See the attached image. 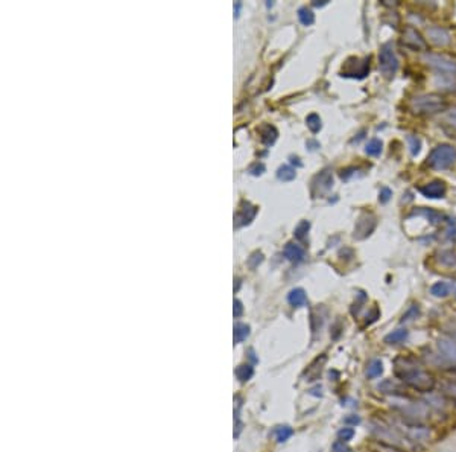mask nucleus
I'll return each mask as SVG.
<instances>
[{
  "label": "nucleus",
  "mask_w": 456,
  "mask_h": 452,
  "mask_svg": "<svg viewBox=\"0 0 456 452\" xmlns=\"http://www.w3.org/2000/svg\"><path fill=\"white\" fill-rule=\"evenodd\" d=\"M411 110L417 116H434L449 108V102L437 93H425L411 99Z\"/></svg>",
  "instance_id": "f257e3e1"
},
{
  "label": "nucleus",
  "mask_w": 456,
  "mask_h": 452,
  "mask_svg": "<svg viewBox=\"0 0 456 452\" xmlns=\"http://www.w3.org/2000/svg\"><path fill=\"white\" fill-rule=\"evenodd\" d=\"M391 407L397 410L403 419L414 421V422H423L429 417V407L423 402L411 401L408 396H397L391 398Z\"/></svg>",
  "instance_id": "f03ea898"
},
{
  "label": "nucleus",
  "mask_w": 456,
  "mask_h": 452,
  "mask_svg": "<svg viewBox=\"0 0 456 452\" xmlns=\"http://www.w3.org/2000/svg\"><path fill=\"white\" fill-rule=\"evenodd\" d=\"M405 385H408L409 389L420 392V393H432L437 387V378L432 372L426 370L423 366L418 367L417 370H414L412 373H409L403 381Z\"/></svg>",
  "instance_id": "7ed1b4c3"
},
{
  "label": "nucleus",
  "mask_w": 456,
  "mask_h": 452,
  "mask_svg": "<svg viewBox=\"0 0 456 452\" xmlns=\"http://www.w3.org/2000/svg\"><path fill=\"white\" fill-rule=\"evenodd\" d=\"M456 162V148L449 143H441L437 148H434L428 157V165L432 169L443 171L450 168Z\"/></svg>",
  "instance_id": "20e7f679"
},
{
  "label": "nucleus",
  "mask_w": 456,
  "mask_h": 452,
  "mask_svg": "<svg viewBox=\"0 0 456 452\" xmlns=\"http://www.w3.org/2000/svg\"><path fill=\"white\" fill-rule=\"evenodd\" d=\"M396 430L399 433H402L403 437L408 439L412 443H423V442H428L431 439V430L426 425H423V422H414V421L402 419L397 424Z\"/></svg>",
  "instance_id": "39448f33"
},
{
  "label": "nucleus",
  "mask_w": 456,
  "mask_h": 452,
  "mask_svg": "<svg viewBox=\"0 0 456 452\" xmlns=\"http://www.w3.org/2000/svg\"><path fill=\"white\" fill-rule=\"evenodd\" d=\"M379 69L387 78H393L399 69V58L391 41L382 44L379 49Z\"/></svg>",
  "instance_id": "423d86ee"
},
{
  "label": "nucleus",
  "mask_w": 456,
  "mask_h": 452,
  "mask_svg": "<svg viewBox=\"0 0 456 452\" xmlns=\"http://www.w3.org/2000/svg\"><path fill=\"white\" fill-rule=\"evenodd\" d=\"M370 433L374 436V440L383 442V443H390V445H396L403 448V440L405 437L394 428L390 427L387 424H380V422H373L370 425Z\"/></svg>",
  "instance_id": "0eeeda50"
},
{
  "label": "nucleus",
  "mask_w": 456,
  "mask_h": 452,
  "mask_svg": "<svg viewBox=\"0 0 456 452\" xmlns=\"http://www.w3.org/2000/svg\"><path fill=\"white\" fill-rule=\"evenodd\" d=\"M422 59L429 67L435 69L440 75L441 73H444V75H456V59L447 56V55L426 52Z\"/></svg>",
  "instance_id": "6e6552de"
},
{
  "label": "nucleus",
  "mask_w": 456,
  "mask_h": 452,
  "mask_svg": "<svg viewBox=\"0 0 456 452\" xmlns=\"http://www.w3.org/2000/svg\"><path fill=\"white\" fill-rule=\"evenodd\" d=\"M402 44L411 50L415 52H426L428 50V41L426 38L414 27V26H406L402 35Z\"/></svg>",
  "instance_id": "1a4fd4ad"
},
{
  "label": "nucleus",
  "mask_w": 456,
  "mask_h": 452,
  "mask_svg": "<svg viewBox=\"0 0 456 452\" xmlns=\"http://www.w3.org/2000/svg\"><path fill=\"white\" fill-rule=\"evenodd\" d=\"M376 225H377V218L374 213H362L356 222V227H355V238L356 239H365L368 238L374 230H376Z\"/></svg>",
  "instance_id": "9d476101"
},
{
  "label": "nucleus",
  "mask_w": 456,
  "mask_h": 452,
  "mask_svg": "<svg viewBox=\"0 0 456 452\" xmlns=\"http://www.w3.org/2000/svg\"><path fill=\"white\" fill-rule=\"evenodd\" d=\"M446 190H447L446 183L441 181V180H434V181H431V183L420 187L422 195L426 197V198H443L446 195Z\"/></svg>",
  "instance_id": "9b49d317"
},
{
  "label": "nucleus",
  "mask_w": 456,
  "mask_h": 452,
  "mask_svg": "<svg viewBox=\"0 0 456 452\" xmlns=\"http://www.w3.org/2000/svg\"><path fill=\"white\" fill-rule=\"evenodd\" d=\"M428 38L437 44V46H447L450 44V34L444 29V27H440V26H432L428 29Z\"/></svg>",
  "instance_id": "f8f14e48"
},
{
  "label": "nucleus",
  "mask_w": 456,
  "mask_h": 452,
  "mask_svg": "<svg viewBox=\"0 0 456 452\" xmlns=\"http://www.w3.org/2000/svg\"><path fill=\"white\" fill-rule=\"evenodd\" d=\"M377 390L383 395H388V396H393V398H397V396H406L405 393V389L402 387V384H399L397 381L394 379H385L382 381L379 385H377Z\"/></svg>",
  "instance_id": "ddd939ff"
},
{
  "label": "nucleus",
  "mask_w": 456,
  "mask_h": 452,
  "mask_svg": "<svg viewBox=\"0 0 456 452\" xmlns=\"http://www.w3.org/2000/svg\"><path fill=\"white\" fill-rule=\"evenodd\" d=\"M326 361H327V357H326V355H321V357H318L317 360H313L312 364L307 367V370H306V373H304V375H306V381H317V379L320 378L321 372H323V367H324Z\"/></svg>",
  "instance_id": "4468645a"
},
{
  "label": "nucleus",
  "mask_w": 456,
  "mask_h": 452,
  "mask_svg": "<svg viewBox=\"0 0 456 452\" xmlns=\"http://www.w3.org/2000/svg\"><path fill=\"white\" fill-rule=\"evenodd\" d=\"M283 253H285L286 259H288V261H291V262H295V264H298V262L304 261V250H303L300 245L294 244V242H289V244L285 247Z\"/></svg>",
  "instance_id": "2eb2a0df"
},
{
  "label": "nucleus",
  "mask_w": 456,
  "mask_h": 452,
  "mask_svg": "<svg viewBox=\"0 0 456 452\" xmlns=\"http://www.w3.org/2000/svg\"><path fill=\"white\" fill-rule=\"evenodd\" d=\"M409 337V331L408 329H396L393 332H390L385 338H383V343L388 344V346H396V344H400V343H405Z\"/></svg>",
  "instance_id": "dca6fc26"
},
{
  "label": "nucleus",
  "mask_w": 456,
  "mask_h": 452,
  "mask_svg": "<svg viewBox=\"0 0 456 452\" xmlns=\"http://www.w3.org/2000/svg\"><path fill=\"white\" fill-rule=\"evenodd\" d=\"M256 212H257V209L256 207H253V206H248L247 204V207H243V209H239V212L236 213V216H234V221H236V227H240V225H245V224H248L254 216H256Z\"/></svg>",
  "instance_id": "f3484780"
},
{
  "label": "nucleus",
  "mask_w": 456,
  "mask_h": 452,
  "mask_svg": "<svg viewBox=\"0 0 456 452\" xmlns=\"http://www.w3.org/2000/svg\"><path fill=\"white\" fill-rule=\"evenodd\" d=\"M435 85L441 90L456 91V75H437Z\"/></svg>",
  "instance_id": "a211bd4d"
},
{
  "label": "nucleus",
  "mask_w": 456,
  "mask_h": 452,
  "mask_svg": "<svg viewBox=\"0 0 456 452\" xmlns=\"http://www.w3.org/2000/svg\"><path fill=\"white\" fill-rule=\"evenodd\" d=\"M332 186H333V177L330 171H323L320 175H317L313 181V187H320V192H326L332 189Z\"/></svg>",
  "instance_id": "6ab92c4d"
},
{
  "label": "nucleus",
  "mask_w": 456,
  "mask_h": 452,
  "mask_svg": "<svg viewBox=\"0 0 456 452\" xmlns=\"http://www.w3.org/2000/svg\"><path fill=\"white\" fill-rule=\"evenodd\" d=\"M440 393L450 402L456 404V379H444L440 384Z\"/></svg>",
  "instance_id": "aec40b11"
},
{
  "label": "nucleus",
  "mask_w": 456,
  "mask_h": 452,
  "mask_svg": "<svg viewBox=\"0 0 456 452\" xmlns=\"http://www.w3.org/2000/svg\"><path fill=\"white\" fill-rule=\"evenodd\" d=\"M288 302L291 306L294 308H301V306H306L307 303V296L304 293V289L301 288H297V289H292L288 296Z\"/></svg>",
  "instance_id": "412c9836"
},
{
  "label": "nucleus",
  "mask_w": 456,
  "mask_h": 452,
  "mask_svg": "<svg viewBox=\"0 0 456 452\" xmlns=\"http://www.w3.org/2000/svg\"><path fill=\"white\" fill-rule=\"evenodd\" d=\"M368 448H370L371 452H406L403 448H400V446L383 443V442H379V440H371L368 443Z\"/></svg>",
  "instance_id": "4be33fe9"
},
{
  "label": "nucleus",
  "mask_w": 456,
  "mask_h": 452,
  "mask_svg": "<svg viewBox=\"0 0 456 452\" xmlns=\"http://www.w3.org/2000/svg\"><path fill=\"white\" fill-rule=\"evenodd\" d=\"M446 398L440 393V395H432V393H429V396H428V399H426V405L429 407V408H434V410H437V411H444L446 408H447V404H446Z\"/></svg>",
  "instance_id": "5701e85b"
},
{
  "label": "nucleus",
  "mask_w": 456,
  "mask_h": 452,
  "mask_svg": "<svg viewBox=\"0 0 456 452\" xmlns=\"http://www.w3.org/2000/svg\"><path fill=\"white\" fill-rule=\"evenodd\" d=\"M412 215H423L425 218H428L432 224H441L443 222V215L432 210V209H426V207H422L418 210H415Z\"/></svg>",
  "instance_id": "b1692460"
},
{
  "label": "nucleus",
  "mask_w": 456,
  "mask_h": 452,
  "mask_svg": "<svg viewBox=\"0 0 456 452\" xmlns=\"http://www.w3.org/2000/svg\"><path fill=\"white\" fill-rule=\"evenodd\" d=\"M383 373V363L380 360H373L367 366V378L368 379H376Z\"/></svg>",
  "instance_id": "393cba45"
},
{
  "label": "nucleus",
  "mask_w": 456,
  "mask_h": 452,
  "mask_svg": "<svg viewBox=\"0 0 456 452\" xmlns=\"http://www.w3.org/2000/svg\"><path fill=\"white\" fill-rule=\"evenodd\" d=\"M438 262L444 267H456V251L453 250H446V251H441L438 254Z\"/></svg>",
  "instance_id": "a878e982"
},
{
  "label": "nucleus",
  "mask_w": 456,
  "mask_h": 452,
  "mask_svg": "<svg viewBox=\"0 0 456 452\" xmlns=\"http://www.w3.org/2000/svg\"><path fill=\"white\" fill-rule=\"evenodd\" d=\"M260 134H262V142L266 145H272L277 139V130L271 125H265L260 130Z\"/></svg>",
  "instance_id": "bb28decb"
},
{
  "label": "nucleus",
  "mask_w": 456,
  "mask_h": 452,
  "mask_svg": "<svg viewBox=\"0 0 456 452\" xmlns=\"http://www.w3.org/2000/svg\"><path fill=\"white\" fill-rule=\"evenodd\" d=\"M431 294L435 297H447L450 294V286L446 282H437L431 288Z\"/></svg>",
  "instance_id": "cd10ccee"
},
{
  "label": "nucleus",
  "mask_w": 456,
  "mask_h": 452,
  "mask_svg": "<svg viewBox=\"0 0 456 452\" xmlns=\"http://www.w3.org/2000/svg\"><path fill=\"white\" fill-rule=\"evenodd\" d=\"M382 142L379 140V139H371L368 143H367V146H365V152L368 154V155H371V157H377V155H380V152H382Z\"/></svg>",
  "instance_id": "c85d7f7f"
},
{
  "label": "nucleus",
  "mask_w": 456,
  "mask_h": 452,
  "mask_svg": "<svg viewBox=\"0 0 456 452\" xmlns=\"http://www.w3.org/2000/svg\"><path fill=\"white\" fill-rule=\"evenodd\" d=\"M298 18L304 26H310L315 21V14L309 8H300L298 9Z\"/></svg>",
  "instance_id": "c756f323"
},
{
  "label": "nucleus",
  "mask_w": 456,
  "mask_h": 452,
  "mask_svg": "<svg viewBox=\"0 0 456 452\" xmlns=\"http://www.w3.org/2000/svg\"><path fill=\"white\" fill-rule=\"evenodd\" d=\"M295 175H297L295 169L291 168V166H288V165L282 166V168L277 171V178L282 180V181H291V180L295 178Z\"/></svg>",
  "instance_id": "7c9ffc66"
},
{
  "label": "nucleus",
  "mask_w": 456,
  "mask_h": 452,
  "mask_svg": "<svg viewBox=\"0 0 456 452\" xmlns=\"http://www.w3.org/2000/svg\"><path fill=\"white\" fill-rule=\"evenodd\" d=\"M253 373H254V370H253V367L248 366V364H242V366H239V367L236 369V376H237V379H239L240 382L248 381V379L253 376Z\"/></svg>",
  "instance_id": "2f4dec72"
},
{
  "label": "nucleus",
  "mask_w": 456,
  "mask_h": 452,
  "mask_svg": "<svg viewBox=\"0 0 456 452\" xmlns=\"http://www.w3.org/2000/svg\"><path fill=\"white\" fill-rule=\"evenodd\" d=\"M248 335H250V326L242 323L234 326V343H242Z\"/></svg>",
  "instance_id": "473e14b6"
},
{
  "label": "nucleus",
  "mask_w": 456,
  "mask_h": 452,
  "mask_svg": "<svg viewBox=\"0 0 456 452\" xmlns=\"http://www.w3.org/2000/svg\"><path fill=\"white\" fill-rule=\"evenodd\" d=\"M443 128H444V131H446V133H449L452 137H453V136L456 137V113L449 114V116L444 119V122H443Z\"/></svg>",
  "instance_id": "72a5a7b5"
},
{
  "label": "nucleus",
  "mask_w": 456,
  "mask_h": 452,
  "mask_svg": "<svg viewBox=\"0 0 456 452\" xmlns=\"http://www.w3.org/2000/svg\"><path fill=\"white\" fill-rule=\"evenodd\" d=\"M292 434H294V431H292V428L291 427H278L277 430H275V439H277V442H280V443H283V442H286L289 437H292Z\"/></svg>",
  "instance_id": "f704fd0d"
},
{
  "label": "nucleus",
  "mask_w": 456,
  "mask_h": 452,
  "mask_svg": "<svg viewBox=\"0 0 456 452\" xmlns=\"http://www.w3.org/2000/svg\"><path fill=\"white\" fill-rule=\"evenodd\" d=\"M306 123H307V126H309V130L312 133H318L321 130V117L318 114H315V113H312V114L307 116Z\"/></svg>",
  "instance_id": "c9c22d12"
},
{
  "label": "nucleus",
  "mask_w": 456,
  "mask_h": 452,
  "mask_svg": "<svg viewBox=\"0 0 456 452\" xmlns=\"http://www.w3.org/2000/svg\"><path fill=\"white\" fill-rule=\"evenodd\" d=\"M406 140H408L411 154H412V155H417V154L420 152V149H422V140H420L417 136H412V134H409V136L406 137Z\"/></svg>",
  "instance_id": "e433bc0d"
},
{
  "label": "nucleus",
  "mask_w": 456,
  "mask_h": 452,
  "mask_svg": "<svg viewBox=\"0 0 456 452\" xmlns=\"http://www.w3.org/2000/svg\"><path fill=\"white\" fill-rule=\"evenodd\" d=\"M420 315V306L418 305H411L409 309L403 314L402 317V323H406V321H412L415 320L417 317Z\"/></svg>",
  "instance_id": "4c0bfd02"
},
{
  "label": "nucleus",
  "mask_w": 456,
  "mask_h": 452,
  "mask_svg": "<svg viewBox=\"0 0 456 452\" xmlns=\"http://www.w3.org/2000/svg\"><path fill=\"white\" fill-rule=\"evenodd\" d=\"M309 229H310V222L309 221H301L297 227H295V238L297 239H304L306 238V235H307V232H309Z\"/></svg>",
  "instance_id": "58836bf2"
},
{
  "label": "nucleus",
  "mask_w": 456,
  "mask_h": 452,
  "mask_svg": "<svg viewBox=\"0 0 456 452\" xmlns=\"http://www.w3.org/2000/svg\"><path fill=\"white\" fill-rule=\"evenodd\" d=\"M355 437V430L353 428H341L339 431H338V439L339 440H342V442H348V440H352Z\"/></svg>",
  "instance_id": "ea45409f"
},
{
  "label": "nucleus",
  "mask_w": 456,
  "mask_h": 452,
  "mask_svg": "<svg viewBox=\"0 0 456 452\" xmlns=\"http://www.w3.org/2000/svg\"><path fill=\"white\" fill-rule=\"evenodd\" d=\"M380 317V311H379V308L377 306H373L371 309H370V312L367 314V320H365V326H370V325H373L374 321H377V318Z\"/></svg>",
  "instance_id": "a19ab883"
},
{
  "label": "nucleus",
  "mask_w": 456,
  "mask_h": 452,
  "mask_svg": "<svg viewBox=\"0 0 456 452\" xmlns=\"http://www.w3.org/2000/svg\"><path fill=\"white\" fill-rule=\"evenodd\" d=\"M332 452H353V449L347 445V442H342V440H336L333 443V448H332Z\"/></svg>",
  "instance_id": "79ce46f5"
},
{
  "label": "nucleus",
  "mask_w": 456,
  "mask_h": 452,
  "mask_svg": "<svg viewBox=\"0 0 456 452\" xmlns=\"http://www.w3.org/2000/svg\"><path fill=\"white\" fill-rule=\"evenodd\" d=\"M263 261V254L262 253H254L251 257H250V261H248V265L251 267V268H256L260 262Z\"/></svg>",
  "instance_id": "37998d69"
},
{
  "label": "nucleus",
  "mask_w": 456,
  "mask_h": 452,
  "mask_svg": "<svg viewBox=\"0 0 456 452\" xmlns=\"http://www.w3.org/2000/svg\"><path fill=\"white\" fill-rule=\"evenodd\" d=\"M391 195H393V192H391L388 187H382V190H380V193H379V200H380V203H388V201H390V198H391Z\"/></svg>",
  "instance_id": "c03bdc74"
},
{
  "label": "nucleus",
  "mask_w": 456,
  "mask_h": 452,
  "mask_svg": "<svg viewBox=\"0 0 456 452\" xmlns=\"http://www.w3.org/2000/svg\"><path fill=\"white\" fill-rule=\"evenodd\" d=\"M344 422H345L347 425L356 427V425H359V424H361V417H359V416H356V414H350V416H347V417L344 419Z\"/></svg>",
  "instance_id": "a18cd8bd"
},
{
  "label": "nucleus",
  "mask_w": 456,
  "mask_h": 452,
  "mask_svg": "<svg viewBox=\"0 0 456 452\" xmlns=\"http://www.w3.org/2000/svg\"><path fill=\"white\" fill-rule=\"evenodd\" d=\"M250 171H251V174H254V175H260V174L265 171V166L260 163V165H256V166H253Z\"/></svg>",
  "instance_id": "49530a36"
},
{
  "label": "nucleus",
  "mask_w": 456,
  "mask_h": 452,
  "mask_svg": "<svg viewBox=\"0 0 456 452\" xmlns=\"http://www.w3.org/2000/svg\"><path fill=\"white\" fill-rule=\"evenodd\" d=\"M242 311H243L242 303H240L239 300H236V302H234V317H240V315H242Z\"/></svg>",
  "instance_id": "de8ad7c7"
},
{
  "label": "nucleus",
  "mask_w": 456,
  "mask_h": 452,
  "mask_svg": "<svg viewBox=\"0 0 456 452\" xmlns=\"http://www.w3.org/2000/svg\"><path fill=\"white\" fill-rule=\"evenodd\" d=\"M326 3H327L326 0H324V2H321V3H320V2H313V6H324Z\"/></svg>",
  "instance_id": "09e8293b"
},
{
  "label": "nucleus",
  "mask_w": 456,
  "mask_h": 452,
  "mask_svg": "<svg viewBox=\"0 0 456 452\" xmlns=\"http://www.w3.org/2000/svg\"><path fill=\"white\" fill-rule=\"evenodd\" d=\"M450 337H452V338H453V340H455V341H456V332H453V334H452Z\"/></svg>",
  "instance_id": "8fccbe9b"
},
{
  "label": "nucleus",
  "mask_w": 456,
  "mask_h": 452,
  "mask_svg": "<svg viewBox=\"0 0 456 452\" xmlns=\"http://www.w3.org/2000/svg\"><path fill=\"white\" fill-rule=\"evenodd\" d=\"M455 297H456V289H455Z\"/></svg>",
  "instance_id": "3c124183"
}]
</instances>
